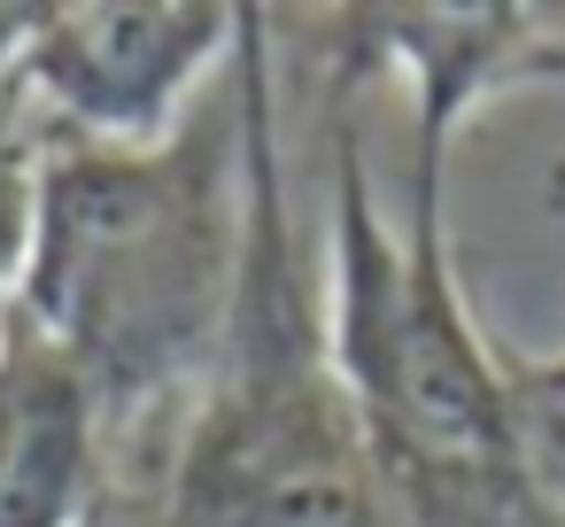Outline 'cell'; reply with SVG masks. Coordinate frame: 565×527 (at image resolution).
<instances>
[{"instance_id": "6da1fadb", "label": "cell", "mask_w": 565, "mask_h": 527, "mask_svg": "<svg viewBox=\"0 0 565 527\" xmlns=\"http://www.w3.org/2000/svg\"><path fill=\"white\" fill-rule=\"evenodd\" d=\"M380 55L403 63L418 102V171L403 225L380 218L364 140L333 125V280H326V341L333 365L364 411V434L380 450V473H403L418 488H495L519 457V380L488 349L449 225H441V179L449 140L495 86L542 71L550 32H526L511 9H395L364 17Z\"/></svg>"}, {"instance_id": "7a4b0ae2", "label": "cell", "mask_w": 565, "mask_h": 527, "mask_svg": "<svg viewBox=\"0 0 565 527\" xmlns=\"http://www.w3.org/2000/svg\"><path fill=\"white\" fill-rule=\"evenodd\" d=\"M248 156L233 109L148 148L71 140L40 156L17 310L94 380L102 411H148L210 380L241 287Z\"/></svg>"}, {"instance_id": "3957f363", "label": "cell", "mask_w": 565, "mask_h": 527, "mask_svg": "<svg viewBox=\"0 0 565 527\" xmlns=\"http://www.w3.org/2000/svg\"><path fill=\"white\" fill-rule=\"evenodd\" d=\"M241 156H248V241L210 365L202 411L179 450V527H387L380 519V450L333 365L326 303L302 280L279 117H271V40L264 9H241Z\"/></svg>"}, {"instance_id": "277c9868", "label": "cell", "mask_w": 565, "mask_h": 527, "mask_svg": "<svg viewBox=\"0 0 565 527\" xmlns=\"http://www.w3.org/2000/svg\"><path fill=\"white\" fill-rule=\"evenodd\" d=\"M233 48L241 9L210 0H55L9 17L0 86L94 148H148L179 133V109Z\"/></svg>"}, {"instance_id": "5b68a950", "label": "cell", "mask_w": 565, "mask_h": 527, "mask_svg": "<svg viewBox=\"0 0 565 527\" xmlns=\"http://www.w3.org/2000/svg\"><path fill=\"white\" fill-rule=\"evenodd\" d=\"M102 396L17 303L0 310V527H86L102 488Z\"/></svg>"}, {"instance_id": "8992f818", "label": "cell", "mask_w": 565, "mask_h": 527, "mask_svg": "<svg viewBox=\"0 0 565 527\" xmlns=\"http://www.w3.org/2000/svg\"><path fill=\"white\" fill-rule=\"evenodd\" d=\"M32 179H40V156L9 133V94H0V310L17 303L24 249H32Z\"/></svg>"}, {"instance_id": "52a82bcc", "label": "cell", "mask_w": 565, "mask_h": 527, "mask_svg": "<svg viewBox=\"0 0 565 527\" xmlns=\"http://www.w3.org/2000/svg\"><path fill=\"white\" fill-rule=\"evenodd\" d=\"M534 388H542L550 403H565V357H557V365H542V372H534Z\"/></svg>"}]
</instances>
